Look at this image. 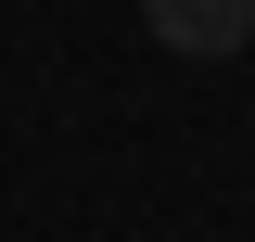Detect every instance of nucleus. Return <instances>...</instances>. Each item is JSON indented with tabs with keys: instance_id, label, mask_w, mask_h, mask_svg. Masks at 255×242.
I'll return each instance as SVG.
<instances>
[{
	"instance_id": "f257e3e1",
	"label": "nucleus",
	"mask_w": 255,
	"mask_h": 242,
	"mask_svg": "<svg viewBox=\"0 0 255 242\" xmlns=\"http://www.w3.org/2000/svg\"><path fill=\"white\" fill-rule=\"evenodd\" d=\"M140 26H153L166 51L217 64V51H255V0H140Z\"/></svg>"
}]
</instances>
